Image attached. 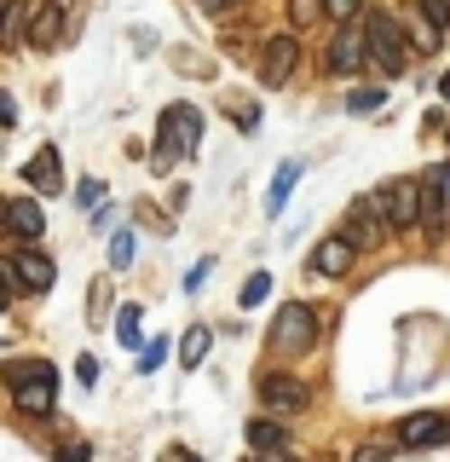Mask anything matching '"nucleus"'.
<instances>
[{
    "label": "nucleus",
    "mask_w": 450,
    "mask_h": 462,
    "mask_svg": "<svg viewBox=\"0 0 450 462\" xmlns=\"http://www.w3.org/2000/svg\"><path fill=\"white\" fill-rule=\"evenodd\" d=\"M358 12H364V0H324L329 23H358Z\"/></svg>",
    "instance_id": "obj_25"
},
{
    "label": "nucleus",
    "mask_w": 450,
    "mask_h": 462,
    "mask_svg": "<svg viewBox=\"0 0 450 462\" xmlns=\"http://www.w3.org/2000/svg\"><path fill=\"white\" fill-rule=\"evenodd\" d=\"M416 202H422V226H439L445 220V202H450V168H427L416 180Z\"/></svg>",
    "instance_id": "obj_13"
},
{
    "label": "nucleus",
    "mask_w": 450,
    "mask_h": 462,
    "mask_svg": "<svg viewBox=\"0 0 450 462\" xmlns=\"http://www.w3.org/2000/svg\"><path fill=\"white\" fill-rule=\"evenodd\" d=\"M266 462H289V457H266Z\"/></svg>",
    "instance_id": "obj_38"
},
{
    "label": "nucleus",
    "mask_w": 450,
    "mask_h": 462,
    "mask_svg": "<svg viewBox=\"0 0 450 462\" xmlns=\"http://www.w3.org/2000/svg\"><path fill=\"white\" fill-rule=\"evenodd\" d=\"M23 185H35L41 197L64 191V162H58V151H52V144H41V151L29 156V168H23Z\"/></svg>",
    "instance_id": "obj_15"
},
{
    "label": "nucleus",
    "mask_w": 450,
    "mask_h": 462,
    "mask_svg": "<svg viewBox=\"0 0 450 462\" xmlns=\"http://www.w3.org/2000/svg\"><path fill=\"white\" fill-rule=\"evenodd\" d=\"M317 18H324V0H289V23L295 29H312Z\"/></svg>",
    "instance_id": "obj_23"
},
{
    "label": "nucleus",
    "mask_w": 450,
    "mask_h": 462,
    "mask_svg": "<svg viewBox=\"0 0 450 462\" xmlns=\"http://www.w3.org/2000/svg\"><path fill=\"white\" fill-rule=\"evenodd\" d=\"M162 462H197V457H191V451H168Z\"/></svg>",
    "instance_id": "obj_35"
},
{
    "label": "nucleus",
    "mask_w": 450,
    "mask_h": 462,
    "mask_svg": "<svg viewBox=\"0 0 450 462\" xmlns=\"http://www.w3.org/2000/svg\"><path fill=\"white\" fill-rule=\"evenodd\" d=\"M416 12H422V18L439 29V35L450 29V0H416Z\"/></svg>",
    "instance_id": "obj_26"
},
{
    "label": "nucleus",
    "mask_w": 450,
    "mask_h": 462,
    "mask_svg": "<svg viewBox=\"0 0 450 462\" xmlns=\"http://www.w3.org/2000/svg\"><path fill=\"white\" fill-rule=\"evenodd\" d=\"M271 346H278L283 358H300L317 346V318L312 307H300V300H289V307L278 312V329H271Z\"/></svg>",
    "instance_id": "obj_2"
},
{
    "label": "nucleus",
    "mask_w": 450,
    "mask_h": 462,
    "mask_svg": "<svg viewBox=\"0 0 450 462\" xmlns=\"http://www.w3.org/2000/svg\"><path fill=\"white\" fill-rule=\"evenodd\" d=\"M41 365H47V358H12V365L0 370V375H6V387H18V382H29V375H35Z\"/></svg>",
    "instance_id": "obj_27"
},
{
    "label": "nucleus",
    "mask_w": 450,
    "mask_h": 462,
    "mask_svg": "<svg viewBox=\"0 0 450 462\" xmlns=\"http://www.w3.org/2000/svg\"><path fill=\"white\" fill-rule=\"evenodd\" d=\"M249 445L260 457H271V451H283L289 445V433H283V422H266V416H260V422H249Z\"/></svg>",
    "instance_id": "obj_17"
},
{
    "label": "nucleus",
    "mask_w": 450,
    "mask_h": 462,
    "mask_svg": "<svg viewBox=\"0 0 450 462\" xmlns=\"http://www.w3.org/2000/svg\"><path fill=\"white\" fill-rule=\"evenodd\" d=\"M64 6L69 0H35V6H29V23H23V47H35V52L64 47Z\"/></svg>",
    "instance_id": "obj_5"
},
{
    "label": "nucleus",
    "mask_w": 450,
    "mask_h": 462,
    "mask_svg": "<svg viewBox=\"0 0 450 462\" xmlns=\"http://www.w3.org/2000/svg\"><path fill=\"white\" fill-rule=\"evenodd\" d=\"M353 260H358V243H346L341 231H329V237L312 249V272H317V278H346Z\"/></svg>",
    "instance_id": "obj_12"
},
{
    "label": "nucleus",
    "mask_w": 450,
    "mask_h": 462,
    "mask_svg": "<svg viewBox=\"0 0 450 462\" xmlns=\"http://www.w3.org/2000/svg\"><path fill=\"white\" fill-rule=\"evenodd\" d=\"M307 382H295V375H278V370H271V375H260V404H266V411L271 416H300V411H307Z\"/></svg>",
    "instance_id": "obj_6"
},
{
    "label": "nucleus",
    "mask_w": 450,
    "mask_h": 462,
    "mask_svg": "<svg viewBox=\"0 0 450 462\" xmlns=\"http://www.w3.org/2000/svg\"><path fill=\"white\" fill-rule=\"evenodd\" d=\"M208 346H214V329L208 324H191L179 336V370H197L202 358H208Z\"/></svg>",
    "instance_id": "obj_16"
},
{
    "label": "nucleus",
    "mask_w": 450,
    "mask_h": 462,
    "mask_svg": "<svg viewBox=\"0 0 450 462\" xmlns=\"http://www.w3.org/2000/svg\"><path fill=\"white\" fill-rule=\"evenodd\" d=\"M295 58H300V41L295 35H271L266 41V58H260V87L278 93V87L295 76Z\"/></svg>",
    "instance_id": "obj_9"
},
{
    "label": "nucleus",
    "mask_w": 450,
    "mask_h": 462,
    "mask_svg": "<svg viewBox=\"0 0 450 462\" xmlns=\"http://www.w3.org/2000/svg\"><path fill=\"white\" fill-rule=\"evenodd\" d=\"M295 180H300V162H283L278 180H271V191H266V214H283V202H289V191H295Z\"/></svg>",
    "instance_id": "obj_19"
},
{
    "label": "nucleus",
    "mask_w": 450,
    "mask_h": 462,
    "mask_svg": "<svg viewBox=\"0 0 450 462\" xmlns=\"http://www.w3.org/2000/svg\"><path fill=\"white\" fill-rule=\"evenodd\" d=\"M399 445H404V451H422V445H450V416H439V411L404 416V422H399Z\"/></svg>",
    "instance_id": "obj_11"
},
{
    "label": "nucleus",
    "mask_w": 450,
    "mask_h": 462,
    "mask_svg": "<svg viewBox=\"0 0 450 462\" xmlns=\"http://www.w3.org/2000/svg\"><path fill=\"white\" fill-rule=\"evenodd\" d=\"M98 197H105V180H81L76 185V202H81V208H98Z\"/></svg>",
    "instance_id": "obj_29"
},
{
    "label": "nucleus",
    "mask_w": 450,
    "mask_h": 462,
    "mask_svg": "<svg viewBox=\"0 0 450 462\" xmlns=\"http://www.w3.org/2000/svg\"><path fill=\"white\" fill-rule=\"evenodd\" d=\"M162 358H168V346H162V341H151V346H144V353H139V375L162 370Z\"/></svg>",
    "instance_id": "obj_28"
},
{
    "label": "nucleus",
    "mask_w": 450,
    "mask_h": 462,
    "mask_svg": "<svg viewBox=\"0 0 450 462\" xmlns=\"http://www.w3.org/2000/svg\"><path fill=\"white\" fill-rule=\"evenodd\" d=\"M139 324H144V312H139V307H122V312H115V341H122L127 353H133V346L144 341V336H139Z\"/></svg>",
    "instance_id": "obj_21"
},
{
    "label": "nucleus",
    "mask_w": 450,
    "mask_h": 462,
    "mask_svg": "<svg viewBox=\"0 0 450 462\" xmlns=\"http://www.w3.org/2000/svg\"><path fill=\"white\" fill-rule=\"evenodd\" d=\"M0 226H6L18 243H41V231H47V214H41L35 197H12V202H0Z\"/></svg>",
    "instance_id": "obj_10"
},
{
    "label": "nucleus",
    "mask_w": 450,
    "mask_h": 462,
    "mask_svg": "<svg viewBox=\"0 0 450 462\" xmlns=\"http://www.w3.org/2000/svg\"><path fill=\"white\" fill-rule=\"evenodd\" d=\"M439 98H445V105H450V69H445V76H439Z\"/></svg>",
    "instance_id": "obj_36"
},
{
    "label": "nucleus",
    "mask_w": 450,
    "mask_h": 462,
    "mask_svg": "<svg viewBox=\"0 0 450 462\" xmlns=\"http://www.w3.org/2000/svg\"><path fill=\"white\" fill-rule=\"evenodd\" d=\"M0 278H12L18 289H29V295H47L52 278H58V266H52L47 254H35V249L23 243V249H12L6 260H0Z\"/></svg>",
    "instance_id": "obj_3"
},
{
    "label": "nucleus",
    "mask_w": 450,
    "mask_h": 462,
    "mask_svg": "<svg viewBox=\"0 0 450 462\" xmlns=\"http://www.w3.org/2000/svg\"><path fill=\"white\" fill-rule=\"evenodd\" d=\"M364 58H370L364 29H358V23H341V35L329 41V52H324V69H329V76H358V69H364Z\"/></svg>",
    "instance_id": "obj_7"
},
{
    "label": "nucleus",
    "mask_w": 450,
    "mask_h": 462,
    "mask_svg": "<svg viewBox=\"0 0 450 462\" xmlns=\"http://www.w3.org/2000/svg\"><path fill=\"white\" fill-rule=\"evenodd\" d=\"M364 47H370V58L387 69V76H399V69L410 64V52H404V29L387 18V12H364Z\"/></svg>",
    "instance_id": "obj_1"
},
{
    "label": "nucleus",
    "mask_w": 450,
    "mask_h": 462,
    "mask_svg": "<svg viewBox=\"0 0 450 462\" xmlns=\"http://www.w3.org/2000/svg\"><path fill=\"white\" fill-rule=\"evenodd\" d=\"M410 226H422L416 180H393V185H387V231H410Z\"/></svg>",
    "instance_id": "obj_14"
},
{
    "label": "nucleus",
    "mask_w": 450,
    "mask_h": 462,
    "mask_svg": "<svg viewBox=\"0 0 450 462\" xmlns=\"http://www.w3.org/2000/svg\"><path fill=\"white\" fill-rule=\"evenodd\" d=\"M23 23H29V6L23 0H6V6H0V47H18Z\"/></svg>",
    "instance_id": "obj_18"
},
{
    "label": "nucleus",
    "mask_w": 450,
    "mask_h": 462,
    "mask_svg": "<svg viewBox=\"0 0 450 462\" xmlns=\"http://www.w3.org/2000/svg\"><path fill=\"white\" fill-rule=\"evenodd\" d=\"M271 295V272H249V283H243V307H260V300H266Z\"/></svg>",
    "instance_id": "obj_24"
},
{
    "label": "nucleus",
    "mask_w": 450,
    "mask_h": 462,
    "mask_svg": "<svg viewBox=\"0 0 450 462\" xmlns=\"http://www.w3.org/2000/svg\"><path fill=\"white\" fill-rule=\"evenodd\" d=\"M208 272H214V260H197V266H191V278H185V295H197V289L208 283Z\"/></svg>",
    "instance_id": "obj_31"
},
{
    "label": "nucleus",
    "mask_w": 450,
    "mask_h": 462,
    "mask_svg": "<svg viewBox=\"0 0 450 462\" xmlns=\"http://www.w3.org/2000/svg\"><path fill=\"white\" fill-rule=\"evenodd\" d=\"M6 300H12V283H6V278H0V312H6Z\"/></svg>",
    "instance_id": "obj_37"
},
{
    "label": "nucleus",
    "mask_w": 450,
    "mask_h": 462,
    "mask_svg": "<svg viewBox=\"0 0 450 462\" xmlns=\"http://www.w3.org/2000/svg\"><path fill=\"white\" fill-rule=\"evenodd\" d=\"M197 134H202V116L191 105H168L162 110V151H156V168H168L173 151H191Z\"/></svg>",
    "instance_id": "obj_4"
},
{
    "label": "nucleus",
    "mask_w": 450,
    "mask_h": 462,
    "mask_svg": "<svg viewBox=\"0 0 450 462\" xmlns=\"http://www.w3.org/2000/svg\"><path fill=\"white\" fill-rule=\"evenodd\" d=\"M18 122V105H12V93H0V127H12Z\"/></svg>",
    "instance_id": "obj_34"
},
{
    "label": "nucleus",
    "mask_w": 450,
    "mask_h": 462,
    "mask_svg": "<svg viewBox=\"0 0 450 462\" xmlns=\"http://www.w3.org/2000/svg\"><path fill=\"white\" fill-rule=\"evenodd\" d=\"M76 382H81V387H98V358H93V353L76 358Z\"/></svg>",
    "instance_id": "obj_30"
},
{
    "label": "nucleus",
    "mask_w": 450,
    "mask_h": 462,
    "mask_svg": "<svg viewBox=\"0 0 450 462\" xmlns=\"http://www.w3.org/2000/svg\"><path fill=\"white\" fill-rule=\"evenodd\" d=\"M12 404H18V416H52V404H58V375H52V365H41L29 382L12 387Z\"/></svg>",
    "instance_id": "obj_8"
},
{
    "label": "nucleus",
    "mask_w": 450,
    "mask_h": 462,
    "mask_svg": "<svg viewBox=\"0 0 450 462\" xmlns=\"http://www.w3.org/2000/svg\"><path fill=\"white\" fill-rule=\"evenodd\" d=\"M381 105H387V87H375V81H364L358 93H346V110L353 116H375Z\"/></svg>",
    "instance_id": "obj_20"
},
{
    "label": "nucleus",
    "mask_w": 450,
    "mask_h": 462,
    "mask_svg": "<svg viewBox=\"0 0 450 462\" xmlns=\"http://www.w3.org/2000/svg\"><path fill=\"white\" fill-rule=\"evenodd\" d=\"M133 254H139V237H133V231H115V237H110V266L115 272L133 266Z\"/></svg>",
    "instance_id": "obj_22"
},
{
    "label": "nucleus",
    "mask_w": 450,
    "mask_h": 462,
    "mask_svg": "<svg viewBox=\"0 0 450 462\" xmlns=\"http://www.w3.org/2000/svg\"><path fill=\"white\" fill-rule=\"evenodd\" d=\"M58 462H93V451H87L81 439H64V451H58Z\"/></svg>",
    "instance_id": "obj_32"
},
{
    "label": "nucleus",
    "mask_w": 450,
    "mask_h": 462,
    "mask_svg": "<svg viewBox=\"0 0 450 462\" xmlns=\"http://www.w3.org/2000/svg\"><path fill=\"white\" fill-rule=\"evenodd\" d=\"M353 462H387V451H381V445H358Z\"/></svg>",
    "instance_id": "obj_33"
}]
</instances>
